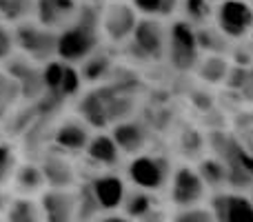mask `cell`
Here are the masks:
<instances>
[{
	"mask_svg": "<svg viewBox=\"0 0 253 222\" xmlns=\"http://www.w3.org/2000/svg\"><path fill=\"white\" fill-rule=\"evenodd\" d=\"M135 105V85L129 80L98 85L83 93L78 102V116L93 129H107L116 122L131 118Z\"/></svg>",
	"mask_w": 253,
	"mask_h": 222,
	"instance_id": "6da1fadb",
	"label": "cell"
},
{
	"mask_svg": "<svg viewBox=\"0 0 253 222\" xmlns=\"http://www.w3.org/2000/svg\"><path fill=\"white\" fill-rule=\"evenodd\" d=\"M102 4L93 0H80L74 20L58 31V58L71 65H80L102 47Z\"/></svg>",
	"mask_w": 253,
	"mask_h": 222,
	"instance_id": "7a4b0ae2",
	"label": "cell"
},
{
	"mask_svg": "<svg viewBox=\"0 0 253 222\" xmlns=\"http://www.w3.org/2000/svg\"><path fill=\"white\" fill-rule=\"evenodd\" d=\"M209 147L215 158L227 167V187L233 191L253 187V151L245 147L238 135L218 129L209 133Z\"/></svg>",
	"mask_w": 253,
	"mask_h": 222,
	"instance_id": "3957f363",
	"label": "cell"
},
{
	"mask_svg": "<svg viewBox=\"0 0 253 222\" xmlns=\"http://www.w3.org/2000/svg\"><path fill=\"white\" fill-rule=\"evenodd\" d=\"M13 40H16V51L38 65L58 58V31L47 29L34 18L13 25Z\"/></svg>",
	"mask_w": 253,
	"mask_h": 222,
	"instance_id": "277c9868",
	"label": "cell"
},
{
	"mask_svg": "<svg viewBox=\"0 0 253 222\" xmlns=\"http://www.w3.org/2000/svg\"><path fill=\"white\" fill-rule=\"evenodd\" d=\"M167 36H169V27L162 22V18L144 16L138 20L133 34L125 44L135 60L158 62L167 58Z\"/></svg>",
	"mask_w": 253,
	"mask_h": 222,
	"instance_id": "5b68a950",
	"label": "cell"
},
{
	"mask_svg": "<svg viewBox=\"0 0 253 222\" xmlns=\"http://www.w3.org/2000/svg\"><path fill=\"white\" fill-rule=\"evenodd\" d=\"M173 167L162 153H138L126 165V178L131 184L144 191H162L169 184Z\"/></svg>",
	"mask_w": 253,
	"mask_h": 222,
	"instance_id": "8992f818",
	"label": "cell"
},
{
	"mask_svg": "<svg viewBox=\"0 0 253 222\" xmlns=\"http://www.w3.org/2000/svg\"><path fill=\"white\" fill-rule=\"evenodd\" d=\"M200 47H198L196 27L184 18L171 22L169 36H167V60L175 71H193L200 60Z\"/></svg>",
	"mask_w": 253,
	"mask_h": 222,
	"instance_id": "52a82bcc",
	"label": "cell"
},
{
	"mask_svg": "<svg viewBox=\"0 0 253 222\" xmlns=\"http://www.w3.org/2000/svg\"><path fill=\"white\" fill-rule=\"evenodd\" d=\"M213 20L229 40L240 43L253 34V4L249 0H220L213 7Z\"/></svg>",
	"mask_w": 253,
	"mask_h": 222,
	"instance_id": "ba28073f",
	"label": "cell"
},
{
	"mask_svg": "<svg viewBox=\"0 0 253 222\" xmlns=\"http://www.w3.org/2000/svg\"><path fill=\"white\" fill-rule=\"evenodd\" d=\"M42 80H44V91L65 102L78 98L83 93V85H84L78 65L65 62L60 58H53V60L44 62Z\"/></svg>",
	"mask_w": 253,
	"mask_h": 222,
	"instance_id": "9c48e42d",
	"label": "cell"
},
{
	"mask_svg": "<svg viewBox=\"0 0 253 222\" xmlns=\"http://www.w3.org/2000/svg\"><path fill=\"white\" fill-rule=\"evenodd\" d=\"M140 20V13L133 9V4L126 0H109L102 4V38H107L114 44H125L131 38L135 25Z\"/></svg>",
	"mask_w": 253,
	"mask_h": 222,
	"instance_id": "30bf717a",
	"label": "cell"
},
{
	"mask_svg": "<svg viewBox=\"0 0 253 222\" xmlns=\"http://www.w3.org/2000/svg\"><path fill=\"white\" fill-rule=\"evenodd\" d=\"M2 69L16 80L22 102H36L44 93L42 65H38V62L29 60L27 56L16 51L2 62Z\"/></svg>",
	"mask_w": 253,
	"mask_h": 222,
	"instance_id": "8fae6325",
	"label": "cell"
},
{
	"mask_svg": "<svg viewBox=\"0 0 253 222\" xmlns=\"http://www.w3.org/2000/svg\"><path fill=\"white\" fill-rule=\"evenodd\" d=\"M207 198V184L200 178L196 167L191 165H180L173 169L169 180V200L178 209H187V207L200 205Z\"/></svg>",
	"mask_w": 253,
	"mask_h": 222,
	"instance_id": "7c38bea8",
	"label": "cell"
},
{
	"mask_svg": "<svg viewBox=\"0 0 253 222\" xmlns=\"http://www.w3.org/2000/svg\"><path fill=\"white\" fill-rule=\"evenodd\" d=\"M91 127L83 120L80 116H69L65 120H60L58 125H53L51 129V149L60 151L65 156L71 153H84L89 140H91Z\"/></svg>",
	"mask_w": 253,
	"mask_h": 222,
	"instance_id": "4fadbf2b",
	"label": "cell"
},
{
	"mask_svg": "<svg viewBox=\"0 0 253 222\" xmlns=\"http://www.w3.org/2000/svg\"><path fill=\"white\" fill-rule=\"evenodd\" d=\"M209 209L215 222H253V200L240 191H215Z\"/></svg>",
	"mask_w": 253,
	"mask_h": 222,
	"instance_id": "5bb4252c",
	"label": "cell"
},
{
	"mask_svg": "<svg viewBox=\"0 0 253 222\" xmlns=\"http://www.w3.org/2000/svg\"><path fill=\"white\" fill-rule=\"evenodd\" d=\"M80 0H34V20L53 31H60L74 20Z\"/></svg>",
	"mask_w": 253,
	"mask_h": 222,
	"instance_id": "9a60e30c",
	"label": "cell"
},
{
	"mask_svg": "<svg viewBox=\"0 0 253 222\" xmlns=\"http://www.w3.org/2000/svg\"><path fill=\"white\" fill-rule=\"evenodd\" d=\"M42 222H74L76 193L71 189H47L40 193Z\"/></svg>",
	"mask_w": 253,
	"mask_h": 222,
	"instance_id": "2e32d148",
	"label": "cell"
},
{
	"mask_svg": "<svg viewBox=\"0 0 253 222\" xmlns=\"http://www.w3.org/2000/svg\"><path fill=\"white\" fill-rule=\"evenodd\" d=\"M114 135L118 149L126 156H138L144 151V147L149 144V127L142 120H135V118H125V120L116 122L109 131Z\"/></svg>",
	"mask_w": 253,
	"mask_h": 222,
	"instance_id": "e0dca14e",
	"label": "cell"
},
{
	"mask_svg": "<svg viewBox=\"0 0 253 222\" xmlns=\"http://www.w3.org/2000/svg\"><path fill=\"white\" fill-rule=\"evenodd\" d=\"M89 189H91L96 202L100 205L102 211H116L123 207V200L126 196L125 180L116 174H100L96 178L89 180Z\"/></svg>",
	"mask_w": 253,
	"mask_h": 222,
	"instance_id": "ac0fdd59",
	"label": "cell"
},
{
	"mask_svg": "<svg viewBox=\"0 0 253 222\" xmlns=\"http://www.w3.org/2000/svg\"><path fill=\"white\" fill-rule=\"evenodd\" d=\"M40 169L44 174V182L49 189H71L76 184V169L71 160L60 151H47L42 156Z\"/></svg>",
	"mask_w": 253,
	"mask_h": 222,
	"instance_id": "d6986e66",
	"label": "cell"
},
{
	"mask_svg": "<svg viewBox=\"0 0 253 222\" xmlns=\"http://www.w3.org/2000/svg\"><path fill=\"white\" fill-rule=\"evenodd\" d=\"M78 69L84 85H100L107 78H111V74L116 71V60L111 51H107L105 47H98L91 56H87L80 62Z\"/></svg>",
	"mask_w": 253,
	"mask_h": 222,
	"instance_id": "ffe728a7",
	"label": "cell"
},
{
	"mask_svg": "<svg viewBox=\"0 0 253 222\" xmlns=\"http://www.w3.org/2000/svg\"><path fill=\"white\" fill-rule=\"evenodd\" d=\"M84 156L98 167H116L120 162L123 151L118 149L114 135L107 133V131H98L89 140L87 149H84Z\"/></svg>",
	"mask_w": 253,
	"mask_h": 222,
	"instance_id": "44dd1931",
	"label": "cell"
},
{
	"mask_svg": "<svg viewBox=\"0 0 253 222\" xmlns=\"http://www.w3.org/2000/svg\"><path fill=\"white\" fill-rule=\"evenodd\" d=\"M11 184L18 191V196H29V198L42 193L44 187H47L42 169L36 162H20L11 178Z\"/></svg>",
	"mask_w": 253,
	"mask_h": 222,
	"instance_id": "7402d4cb",
	"label": "cell"
},
{
	"mask_svg": "<svg viewBox=\"0 0 253 222\" xmlns=\"http://www.w3.org/2000/svg\"><path fill=\"white\" fill-rule=\"evenodd\" d=\"M231 71V62L222 53H205L196 65L198 78L205 85H222Z\"/></svg>",
	"mask_w": 253,
	"mask_h": 222,
	"instance_id": "603a6c76",
	"label": "cell"
},
{
	"mask_svg": "<svg viewBox=\"0 0 253 222\" xmlns=\"http://www.w3.org/2000/svg\"><path fill=\"white\" fill-rule=\"evenodd\" d=\"M4 222H42V209L40 202H36L29 196H18L11 200Z\"/></svg>",
	"mask_w": 253,
	"mask_h": 222,
	"instance_id": "cb8c5ba5",
	"label": "cell"
},
{
	"mask_svg": "<svg viewBox=\"0 0 253 222\" xmlns=\"http://www.w3.org/2000/svg\"><path fill=\"white\" fill-rule=\"evenodd\" d=\"M198 174L200 178L205 180L207 189H213V191H222L227 187V167L220 158L215 156H209V158H202L198 162Z\"/></svg>",
	"mask_w": 253,
	"mask_h": 222,
	"instance_id": "d4e9b609",
	"label": "cell"
},
{
	"mask_svg": "<svg viewBox=\"0 0 253 222\" xmlns=\"http://www.w3.org/2000/svg\"><path fill=\"white\" fill-rule=\"evenodd\" d=\"M151 209H156V200H153L151 191H144V189H138V187L126 191L123 200V211L129 220H140Z\"/></svg>",
	"mask_w": 253,
	"mask_h": 222,
	"instance_id": "484cf974",
	"label": "cell"
},
{
	"mask_svg": "<svg viewBox=\"0 0 253 222\" xmlns=\"http://www.w3.org/2000/svg\"><path fill=\"white\" fill-rule=\"evenodd\" d=\"M196 36H198V47L200 53H227L229 43L231 40L218 29V27H209V25H200L196 27Z\"/></svg>",
	"mask_w": 253,
	"mask_h": 222,
	"instance_id": "4316f807",
	"label": "cell"
},
{
	"mask_svg": "<svg viewBox=\"0 0 253 222\" xmlns=\"http://www.w3.org/2000/svg\"><path fill=\"white\" fill-rule=\"evenodd\" d=\"M22 102L20 98V89H18L16 80L0 67V125L9 118V113L16 109Z\"/></svg>",
	"mask_w": 253,
	"mask_h": 222,
	"instance_id": "83f0119b",
	"label": "cell"
},
{
	"mask_svg": "<svg viewBox=\"0 0 253 222\" xmlns=\"http://www.w3.org/2000/svg\"><path fill=\"white\" fill-rule=\"evenodd\" d=\"M100 205L96 202L91 189H89V182H84L83 187L76 193V218L74 222H96L98 214H100Z\"/></svg>",
	"mask_w": 253,
	"mask_h": 222,
	"instance_id": "f1b7e54d",
	"label": "cell"
},
{
	"mask_svg": "<svg viewBox=\"0 0 253 222\" xmlns=\"http://www.w3.org/2000/svg\"><path fill=\"white\" fill-rule=\"evenodd\" d=\"M27 18H34V0H0V20L13 27Z\"/></svg>",
	"mask_w": 253,
	"mask_h": 222,
	"instance_id": "f546056e",
	"label": "cell"
},
{
	"mask_svg": "<svg viewBox=\"0 0 253 222\" xmlns=\"http://www.w3.org/2000/svg\"><path fill=\"white\" fill-rule=\"evenodd\" d=\"M18 165V149L11 140H0V187H7L16 174Z\"/></svg>",
	"mask_w": 253,
	"mask_h": 222,
	"instance_id": "4dcf8cb0",
	"label": "cell"
},
{
	"mask_svg": "<svg viewBox=\"0 0 253 222\" xmlns=\"http://www.w3.org/2000/svg\"><path fill=\"white\" fill-rule=\"evenodd\" d=\"M182 16L193 27L207 25L213 16V2L211 0H182Z\"/></svg>",
	"mask_w": 253,
	"mask_h": 222,
	"instance_id": "1f68e13d",
	"label": "cell"
},
{
	"mask_svg": "<svg viewBox=\"0 0 253 222\" xmlns=\"http://www.w3.org/2000/svg\"><path fill=\"white\" fill-rule=\"evenodd\" d=\"M133 9L140 16H153V18H165L171 16V9L167 0H129Z\"/></svg>",
	"mask_w": 253,
	"mask_h": 222,
	"instance_id": "d6a6232c",
	"label": "cell"
},
{
	"mask_svg": "<svg viewBox=\"0 0 253 222\" xmlns=\"http://www.w3.org/2000/svg\"><path fill=\"white\" fill-rule=\"evenodd\" d=\"M169 222H215V218L209 207L196 205V207H187V209H178Z\"/></svg>",
	"mask_w": 253,
	"mask_h": 222,
	"instance_id": "836d02e7",
	"label": "cell"
},
{
	"mask_svg": "<svg viewBox=\"0 0 253 222\" xmlns=\"http://www.w3.org/2000/svg\"><path fill=\"white\" fill-rule=\"evenodd\" d=\"M16 53V40H13V27L0 20V65L7 60L9 56Z\"/></svg>",
	"mask_w": 253,
	"mask_h": 222,
	"instance_id": "e575fe53",
	"label": "cell"
},
{
	"mask_svg": "<svg viewBox=\"0 0 253 222\" xmlns=\"http://www.w3.org/2000/svg\"><path fill=\"white\" fill-rule=\"evenodd\" d=\"M238 93L242 96V100L253 102V67H249V74H247V78H245V85H242V89Z\"/></svg>",
	"mask_w": 253,
	"mask_h": 222,
	"instance_id": "d590c367",
	"label": "cell"
},
{
	"mask_svg": "<svg viewBox=\"0 0 253 222\" xmlns=\"http://www.w3.org/2000/svg\"><path fill=\"white\" fill-rule=\"evenodd\" d=\"M138 222H169L167 220V214L165 211H160V209H151L147 216H142Z\"/></svg>",
	"mask_w": 253,
	"mask_h": 222,
	"instance_id": "8d00e7d4",
	"label": "cell"
},
{
	"mask_svg": "<svg viewBox=\"0 0 253 222\" xmlns=\"http://www.w3.org/2000/svg\"><path fill=\"white\" fill-rule=\"evenodd\" d=\"M11 200H13V198L9 196V191H4V187H0V216L7 214V209H9V205H11Z\"/></svg>",
	"mask_w": 253,
	"mask_h": 222,
	"instance_id": "74e56055",
	"label": "cell"
},
{
	"mask_svg": "<svg viewBox=\"0 0 253 222\" xmlns=\"http://www.w3.org/2000/svg\"><path fill=\"white\" fill-rule=\"evenodd\" d=\"M96 222H133V220H129V218H126V216L109 214V216H102V218H98Z\"/></svg>",
	"mask_w": 253,
	"mask_h": 222,
	"instance_id": "f35d334b",
	"label": "cell"
},
{
	"mask_svg": "<svg viewBox=\"0 0 253 222\" xmlns=\"http://www.w3.org/2000/svg\"><path fill=\"white\" fill-rule=\"evenodd\" d=\"M251 200H253V187H251Z\"/></svg>",
	"mask_w": 253,
	"mask_h": 222,
	"instance_id": "ab89813d",
	"label": "cell"
},
{
	"mask_svg": "<svg viewBox=\"0 0 253 222\" xmlns=\"http://www.w3.org/2000/svg\"><path fill=\"white\" fill-rule=\"evenodd\" d=\"M249 2H251V4H253V0H249Z\"/></svg>",
	"mask_w": 253,
	"mask_h": 222,
	"instance_id": "60d3db41",
	"label": "cell"
}]
</instances>
